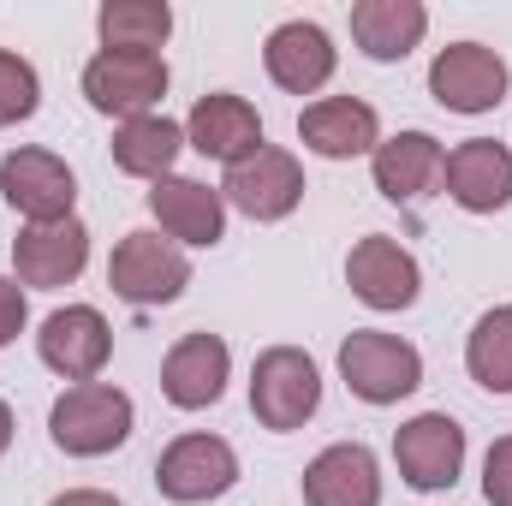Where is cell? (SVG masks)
I'll list each match as a JSON object with an SVG mask.
<instances>
[{"instance_id":"obj_1","label":"cell","mask_w":512,"mask_h":506,"mask_svg":"<svg viewBox=\"0 0 512 506\" xmlns=\"http://www.w3.org/2000/svg\"><path fill=\"white\" fill-rule=\"evenodd\" d=\"M131 417H137V411H131V399L114 381H78V387H66V393L54 399L48 435H54V447L72 453V459H102V453L126 447Z\"/></svg>"},{"instance_id":"obj_2","label":"cell","mask_w":512,"mask_h":506,"mask_svg":"<svg viewBox=\"0 0 512 506\" xmlns=\"http://www.w3.org/2000/svg\"><path fill=\"white\" fill-rule=\"evenodd\" d=\"M316 405H322V376H316V364H310V352H298V346H268L262 358H256L251 370V411L262 429H304L310 417H316Z\"/></svg>"},{"instance_id":"obj_3","label":"cell","mask_w":512,"mask_h":506,"mask_svg":"<svg viewBox=\"0 0 512 506\" xmlns=\"http://www.w3.org/2000/svg\"><path fill=\"white\" fill-rule=\"evenodd\" d=\"M340 376L346 387L364 399V405H393L405 393L423 387V358L411 340L399 334H376V328H358L346 346H340Z\"/></svg>"},{"instance_id":"obj_4","label":"cell","mask_w":512,"mask_h":506,"mask_svg":"<svg viewBox=\"0 0 512 506\" xmlns=\"http://www.w3.org/2000/svg\"><path fill=\"white\" fill-rule=\"evenodd\" d=\"M108 286L126 304H173L191 286V262L161 233H126L108 256Z\"/></svg>"},{"instance_id":"obj_5","label":"cell","mask_w":512,"mask_h":506,"mask_svg":"<svg viewBox=\"0 0 512 506\" xmlns=\"http://www.w3.org/2000/svg\"><path fill=\"white\" fill-rule=\"evenodd\" d=\"M84 96H90L96 114H114L120 126L143 120L167 96V60L161 54H114V48H102L84 66Z\"/></svg>"},{"instance_id":"obj_6","label":"cell","mask_w":512,"mask_h":506,"mask_svg":"<svg viewBox=\"0 0 512 506\" xmlns=\"http://www.w3.org/2000/svg\"><path fill=\"white\" fill-rule=\"evenodd\" d=\"M239 483V453L221 435H179L155 459V489L179 506H203Z\"/></svg>"},{"instance_id":"obj_7","label":"cell","mask_w":512,"mask_h":506,"mask_svg":"<svg viewBox=\"0 0 512 506\" xmlns=\"http://www.w3.org/2000/svg\"><path fill=\"white\" fill-rule=\"evenodd\" d=\"M429 96L447 114H489L507 102V60L483 42H453L429 66Z\"/></svg>"},{"instance_id":"obj_8","label":"cell","mask_w":512,"mask_h":506,"mask_svg":"<svg viewBox=\"0 0 512 506\" xmlns=\"http://www.w3.org/2000/svg\"><path fill=\"white\" fill-rule=\"evenodd\" d=\"M0 197H6L30 227H42V221H72L78 179H72V167H66L60 155H48V149H12V155H0Z\"/></svg>"},{"instance_id":"obj_9","label":"cell","mask_w":512,"mask_h":506,"mask_svg":"<svg viewBox=\"0 0 512 506\" xmlns=\"http://www.w3.org/2000/svg\"><path fill=\"white\" fill-rule=\"evenodd\" d=\"M298 197H304V167L274 143H262L256 155L227 167V179H221V203H233L251 221H286L298 209Z\"/></svg>"},{"instance_id":"obj_10","label":"cell","mask_w":512,"mask_h":506,"mask_svg":"<svg viewBox=\"0 0 512 506\" xmlns=\"http://www.w3.org/2000/svg\"><path fill=\"white\" fill-rule=\"evenodd\" d=\"M36 352H42V364H48L54 376L96 381L102 376V364H108V352H114V328H108L102 310H90V304H66V310H54V316L42 322Z\"/></svg>"},{"instance_id":"obj_11","label":"cell","mask_w":512,"mask_h":506,"mask_svg":"<svg viewBox=\"0 0 512 506\" xmlns=\"http://www.w3.org/2000/svg\"><path fill=\"white\" fill-rule=\"evenodd\" d=\"M393 459L411 489H453L465 471V429L447 411H423L393 435Z\"/></svg>"},{"instance_id":"obj_12","label":"cell","mask_w":512,"mask_h":506,"mask_svg":"<svg viewBox=\"0 0 512 506\" xmlns=\"http://www.w3.org/2000/svg\"><path fill=\"white\" fill-rule=\"evenodd\" d=\"M346 280H352V292H358L370 310H411V304H417V286H423L417 256L405 251L399 239H387V233H370V239L352 245Z\"/></svg>"},{"instance_id":"obj_13","label":"cell","mask_w":512,"mask_h":506,"mask_svg":"<svg viewBox=\"0 0 512 506\" xmlns=\"http://www.w3.org/2000/svg\"><path fill=\"white\" fill-rule=\"evenodd\" d=\"M84 262H90V233H84L78 215H72V221L24 227V233L12 239V268H18V280H24V286H42V292L72 286V280L84 274Z\"/></svg>"},{"instance_id":"obj_14","label":"cell","mask_w":512,"mask_h":506,"mask_svg":"<svg viewBox=\"0 0 512 506\" xmlns=\"http://www.w3.org/2000/svg\"><path fill=\"white\" fill-rule=\"evenodd\" d=\"M447 197L471 215H495L512 203V149L495 137H471L447 155V173H441Z\"/></svg>"},{"instance_id":"obj_15","label":"cell","mask_w":512,"mask_h":506,"mask_svg":"<svg viewBox=\"0 0 512 506\" xmlns=\"http://www.w3.org/2000/svg\"><path fill=\"white\" fill-rule=\"evenodd\" d=\"M334 42H328V30L322 24H310V18H292V24H280L274 36H268V48H262V66H268V78L286 90V96H316L328 78H334Z\"/></svg>"},{"instance_id":"obj_16","label":"cell","mask_w":512,"mask_h":506,"mask_svg":"<svg viewBox=\"0 0 512 506\" xmlns=\"http://www.w3.org/2000/svg\"><path fill=\"white\" fill-rule=\"evenodd\" d=\"M304 506H382V471L364 441H340L310 459Z\"/></svg>"},{"instance_id":"obj_17","label":"cell","mask_w":512,"mask_h":506,"mask_svg":"<svg viewBox=\"0 0 512 506\" xmlns=\"http://www.w3.org/2000/svg\"><path fill=\"white\" fill-rule=\"evenodd\" d=\"M298 137H304V149H316L328 161H352V155H370L382 143V120L358 96H322L298 114Z\"/></svg>"},{"instance_id":"obj_18","label":"cell","mask_w":512,"mask_h":506,"mask_svg":"<svg viewBox=\"0 0 512 506\" xmlns=\"http://www.w3.org/2000/svg\"><path fill=\"white\" fill-rule=\"evenodd\" d=\"M227 370H233V358H227L221 334H185L161 364V393L179 411H203L227 393Z\"/></svg>"},{"instance_id":"obj_19","label":"cell","mask_w":512,"mask_h":506,"mask_svg":"<svg viewBox=\"0 0 512 506\" xmlns=\"http://www.w3.org/2000/svg\"><path fill=\"white\" fill-rule=\"evenodd\" d=\"M185 143H191V149H203L209 161L239 167L245 155L262 149V120H256V108L245 102V96L215 90V96H203V102L191 108V120H185Z\"/></svg>"},{"instance_id":"obj_20","label":"cell","mask_w":512,"mask_h":506,"mask_svg":"<svg viewBox=\"0 0 512 506\" xmlns=\"http://www.w3.org/2000/svg\"><path fill=\"white\" fill-rule=\"evenodd\" d=\"M447 173V149L429 131H399L376 143V191L387 203H423Z\"/></svg>"},{"instance_id":"obj_21","label":"cell","mask_w":512,"mask_h":506,"mask_svg":"<svg viewBox=\"0 0 512 506\" xmlns=\"http://www.w3.org/2000/svg\"><path fill=\"white\" fill-rule=\"evenodd\" d=\"M149 215L161 221V233H173V239H185V245H221V233H227V203H221V191H209V185H197V179H155Z\"/></svg>"},{"instance_id":"obj_22","label":"cell","mask_w":512,"mask_h":506,"mask_svg":"<svg viewBox=\"0 0 512 506\" xmlns=\"http://www.w3.org/2000/svg\"><path fill=\"white\" fill-rule=\"evenodd\" d=\"M429 30V12L417 0H358L352 6V42L370 60H405Z\"/></svg>"},{"instance_id":"obj_23","label":"cell","mask_w":512,"mask_h":506,"mask_svg":"<svg viewBox=\"0 0 512 506\" xmlns=\"http://www.w3.org/2000/svg\"><path fill=\"white\" fill-rule=\"evenodd\" d=\"M185 149V126L161 120V114H143V120H126L114 131V167L131 173V179H173V161Z\"/></svg>"},{"instance_id":"obj_24","label":"cell","mask_w":512,"mask_h":506,"mask_svg":"<svg viewBox=\"0 0 512 506\" xmlns=\"http://www.w3.org/2000/svg\"><path fill=\"white\" fill-rule=\"evenodd\" d=\"M96 30H102V48L114 54H155L173 30V6L167 0H102Z\"/></svg>"},{"instance_id":"obj_25","label":"cell","mask_w":512,"mask_h":506,"mask_svg":"<svg viewBox=\"0 0 512 506\" xmlns=\"http://www.w3.org/2000/svg\"><path fill=\"white\" fill-rule=\"evenodd\" d=\"M465 370H471L477 387H489V393H512V304L477 316L471 346H465Z\"/></svg>"},{"instance_id":"obj_26","label":"cell","mask_w":512,"mask_h":506,"mask_svg":"<svg viewBox=\"0 0 512 506\" xmlns=\"http://www.w3.org/2000/svg\"><path fill=\"white\" fill-rule=\"evenodd\" d=\"M42 108V78L30 60H18L12 48H0V126H18Z\"/></svg>"},{"instance_id":"obj_27","label":"cell","mask_w":512,"mask_h":506,"mask_svg":"<svg viewBox=\"0 0 512 506\" xmlns=\"http://www.w3.org/2000/svg\"><path fill=\"white\" fill-rule=\"evenodd\" d=\"M483 501L489 506H512V435H501L483 459Z\"/></svg>"},{"instance_id":"obj_28","label":"cell","mask_w":512,"mask_h":506,"mask_svg":"<svg viewBox=\"0 0 512 506\" xmlns=\"http://www.w3.org/2000/svg\"><path fill=\"white\" fill-rule=\"evenodd\" d=\"M18 328H24V286L0 274V346H12Z\"/></svg>"},{"instance_id":"obj_29","label":"cell","mask_w":512,"mask_h":506,"mask_svg":"<svg viewBox=\"0 0 512 506\" xmlns=\"http://www.w3.org/2000/svg\"><path fill=\"white\" fill-rule=\"evenodd\" d=\"M48 506H120V501L102 495V489H66V495H54Z\"/></svg>"},{"instance_id":"obj_30","label":"cell","mask_w":512,"mask_h":506,"mask_svg":"<svg viewBox=\"0 0 512 506\" xmlns=\"http://www.w3.org/2000/svg\"><path fill=\"white\" fill-rule=\"evenodd\" d=\"M6 447H12V405L0 399V453H6Z\"/></svg>"}]
</instances>
